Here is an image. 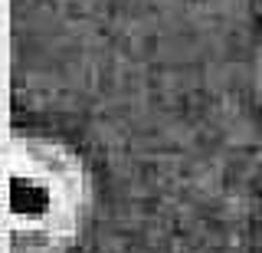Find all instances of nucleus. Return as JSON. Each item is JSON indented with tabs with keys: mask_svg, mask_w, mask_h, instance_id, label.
<instances>
[{
	"mask_svg": "<svg viewBox=\"0 0 262 253\" xmlns=\"http://www.w3.org/2000/svg\"><path fill=\"white\" fill-rule=\"evenodd\" d=\"M92 207L89 168L59 138L13 132L7 142V247L69 253Z\"/></svg>",
	"mask_w": 262,
	"mask_h": 253,
	"instance_id": "1",
	"label": "nucleus"
},
{
	"mask_svg": "<svg viewBox=\"0 0 262 253\" xmlns=\"http://www.w3.org/2000/svg\"><path fill=\"white\" fill-rule=\"evenodd\" d=\"M256 86H259V99H262V53H259V69H256Z\"/></svg>",
	"mask_w": 262,
	"mask_h": 253,
	"instance_id": "2",
	"label": "nucleus"
}]
</instances>
